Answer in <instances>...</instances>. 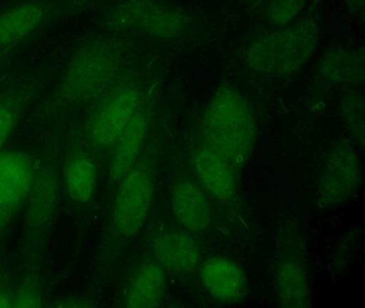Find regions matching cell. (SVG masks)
I'll use <instances>...</instances> for the list:
<instances>
[{
	"label": "cell",
	"mask_w": 365,
	"mask_h": 308,
	"mask_svg": "<svg viewBox=\"0 0 365 308\" xmlns=\"http://www.w3.org/2000/svg\"><path fill=\"white\" fill-rule=\"evenodd\" d=\"M125 36L99 28L78 41L55 87V106H91L103 94L120 76Z\"/></svg>",
	"instance_id": "1"
},
{
	"label": "cell",
	"mask_w": 365,
	"mask_h": 308,
	"mask_svg": "<svg viewBox=\"0 0 365 308\" xmlns=\"http://www.w3.org/2000/svg\"><path fill=\"white\" fill-rule=\"evenodd\" d=\"M207 147L222 156L235 170L251 158L257 137L255 115L245 96L230 87L215 92L200 124Z\"/></svg>",
	"instance_id": "2"
},
{
	"label": "cell",
	"mask_w": 365,
	"mask_h": 308,
	"mask_svg": "<svg viewBox=\"0 0 365 308\" xmlns=\"http://www.w3.org/2000/svg\"><path fill=\"white\" fill-rule=\"evenodd\" d=\"M104 0H7L0 4V51L24 48L63 21Z\"/></svg>",
	"instance_id": "3"
},
{
	"label": "cell",
	"mask_w": 365,
	"mask_h": 308,
	"mask_svg": "<svg viewBox=\"0 0 365 308\" xmlns=\"http://www.w3.org/2000/svg\"><path fill=\"white\" fill-rule=\"evenodd\" d=\"M320 27L313 17L297 19L254 41L245 53V62L264 76H287L301 70L315 53Z\"/></svg>",
	"instance_id": "4"
},
{
	"label": "cell",
	"mask_w": 365,
	"mask_h": 308,
	"mask_svg": "<svg viewBox=\"0 0 365 308\" xmlns=\"http://www.w3.org/2000/svg\"><path fill=\"white\" fill-rule=\"evenodd\" d=\"M144 102L140 85L120 74L89 106L83 125L89 147L99 152L110 150Z\"/></svg>",
	"instance_id": "5"
},
{
	"label": "cell",
	"mask_w": 365,
	"mask_h": 308,
	"mask_svg": "<svg viewBox=\"0 0 365 308\" xmlns=\"http://www.w3.org/2000/svg\"><path fill=\"white\" fill-rule=\"evenodd\" d=\"M101 29L119 34H140L155 40H177L187 34L190 21L158 0H120L108 6Z\"/></svg>",
	"instance_id": "6"
},
{
	"label": "cell",
	"mask_w": 365,
	"mask_h": 308,
	"mask_svg": "<svg viewBox=\"0 0 365 308\" xmlns=\"http://www.w3.org/2000/svg\"><path fill=\"white\" fill-rule=\"evenodd\" d=\"M112 209L115 232L132 237L142 230L153 199V178L144 163H136L118 182Z\"/></svg>",
	"instance_id": "7"
},
{
	"label": "cell",
	"mask_w": 365,
	"mask_h": 308,
	"mask_svg": "<svg viewBox=\"0 0 365 308\" xmlns=\"http://www.w3.org/2000/svg\"><path fill=\"white\" fill-rule=\"evenodd\" d=\"M361 179L358 152L349 143H339L327 155L318 183V200L327 207L343 205L356 194Z\"/></svg>",
	"instance_id": "8"
},
{
	"label": "cell",
	"mask_w": 365,
	"mask_h": 308,
	"mask_svg": "<svg viewBox=\"0 0 365 308\" xmlns=\"http://www.w3.org/2000/svg\"><path fill=\"white\" fill-rule=\"evenodd\" d=\"M61 178L52 162L42 163L35 170L26 200V232L35 247L48 230L58 205Z\"/></svg>",
	"instance_id": "9"
},
{
	"label": "cell",
	"mask_w": 365,
	"mask_h": 308,
	"mask_svg": "<svg viewBox=\"0 0 365 308\" xmlns=\"http://www.w3.org/2000/svg\"><path fill=\"white\" fill-rule=\"evenodd\" d=\"M35 163L21 150L0 151V207L18 213L35 175Z\"/></svg>",
	"instance_id": "10"
},
{
	"label": "cell",
	"mask_w": 365,
	"mask_h": 308,
	"mask_svg": "<svg viewBox=\"0 0 365 308\" xmlns=\"http://www.w3.org/2000/svg\"><path fill=\"white\" fill-rule=\"evenodd\" d=\"M148 125V109L146 107V102H144L110 148L108 164V178L110 183H118L127 175L128 171L138 163L144 147Z\"/></svg>",
	"instance_id": "11"
},
{
	"label": "cell",
	"mask_w": 365,
	"mask_h": 308,
	"mask_svg": "<svg viewBox=\"0 0 365 308\" xmlns=\"http://www.w3.org/2000/svg\"><path fill=\"white\" fill-rule=\"evenodd\" d=\"M200 279L217 301L225 304L239 303L247 293V276L230 259L213 257L202 263Z\"/></svg>",
	"instance_id": "12"
},
{
	"label": "cell",
	"mask_w": 365,
	"mask_h": 308,
	"mask_svg": "<svg viewBox=\"0 0 365 308\" xmlns=\"http://www.w3.org/2000/svg\"><path fill=\"white\" fill-rule=\"evenodd\" d=\"M365 56L362 47H331L317 63V73L324 81L344 87H358L364 81Z\"/></svg>",
	"instance_id": "13"
},
{
	"label": "cell",
	"mask_w": 365,
	"mask_h": 308,
	"mask_svg": "<svg viewBox=\"0 0 365 308\" xmlns=\"http://www.w3.org/2000/svg\"><path fill=\"white\" fill-rule=\"evenodd\" d=\"M192 164L205 190L220 200H230L237 192V171L207 145L197 148Z\"/></svg>",
	"instance_id": "14"
},
{
	"label": "cell",
	"mask_w": 365,
	"mask_h": 308,
	"mask_svg": "<svg viewBox=\"0 0 365 308\" xmlns=\"http://www.w3.org/2000/svg\"><path fill=\"white\" fill-rule=\"evenodd\" d=\"M172 207L181 226L192 232L206 230L212 220V211L206 194L191 180H181L175 184Z\"/></svg>",
	"instance_id": "15"
},
{
	"label": "cell",
	"mask_w": 365,
	"mask_h": 308,
	"mask_svg": "<svg viewBox=\"0 0 365 308\" xmlns=\"http://www.w3.org/2000/svg\"><path fill=\"white\" fill-rule=\"evenodd\" d=\"M153 256L162 267L178 273L194 271L200 263V250L194 240L182 231L158 233L151 243Z\"/></svg>",
	"instance_id": "16"
},
{
	"label": "cell",
	"mask_w": 365,
	"mask_h": 308,
	"mask_svg": "<svg viewBox=\"0 0 365 308\" xmlns=\"http://www.w3.org/2000/svg\"><path fill=\"white\" fill-rule=\"evenodd\" d=\"M98 169L93 156L83 148H72L63 160V184L68 197L87 205L96 194Z\"/></svg>",
	"instance_id": "17"
},
{
	"label": "cell",
	"mask_w": 365,
	"mask_h": 308,
	"mask_svg": "<svg viewBox=\"0 0 365 308\" xmlns=\"http://www.w3.org/2000/svg\"><path fill=\"white\" fill-rule=\"evenodd\" d=\"M43 77V73H39L16 87L0 90V151H3L27 107L37 96Z\"/></svg>",
	"instance_id": "18"
},
{
	"label": "cell",
	"mask_w": 365,
	"mask_h": 308,
	"mask_svg": "<svg viewBox=\"0 0 365 308\" xmlns=\"http://www.w3.org/2000/svg\"><path fill=\"white\" fill-rule=\"evenodd\" d=\"M165 287L163 267L153 261L145 262L130 280L123 293V305L128 308L158 307L163 301Z\"/></svg>",
	"instance_id": "19"
},
{
	"label": "cell",
	"mask_w": 365,
	"mask_h": 308,
	"mask_svg": "<svg viewBox=\"0 0 365 308\" xmlns=\"http://www.w3.org/2000/svg\"><path fill=\"white\" fill-rule=\"evenodd\" d=\"M274 284L277 301L283 307L304 308L311 305L307 274L296 260L286 259L277 265Z\"/></svg>",
	"instance_id": "20"
},
{
	"label": "cell",
	"mask_w": 365,
	"mask_h": 308,
	"mask_svg": "<svg viewBox=\"0 0 365 308\" xmlns=\"http://www.w3.org/2000/svg\"><path fill=\"white\" fill-rule=\"evenodd\" d=\"M309 0H256L262 19L274 27L289 25L298 19Z\"/></svg>",
	"instance_id": "21"
},
{
	"label": "cell",
	"mask_w": 365,
	"mask_h": 308,
	"mask_svg": "<svg viewBox=\"0 0 365 308\" xmlns=\"http://www.w3.org/2000/svg\"><path fill=\"white\" fill-rule=\"evenodd\" d=\"M341 117L346 128L361 148L364 145V98L358 92H348L341 101Z\"/></svg>",
	"instance_id": "22"
},
{
	"label": "cell",
	"mask_w": 365,
	"mask_h": 308,
	"mask_svg": "<svg viewBox=\"0 0 365 308\" xmlns=\"http://www.w3.org/2000/svg\"><path fill=\"white\" fill-rule=\"evenodd\" d=\"M43 293L35 278H26L12 291V307H42Z\"/></svg>",
	"instance_id": "23"
},
{
	"label": "cell",
	"mask_w": 365,
	"mask_h": 308,
	"mask_svg": "<svg viewBox=\"0 0 365 308\" xmlns=\"http://www.w3.org/2000/svg\"><path fill=\"white\" fill-rule=\"evenodd\" d=\"M346 8L354 16L360 17L361 19L364 16V0H343Z\"/></svg>",
	"instance_id": "24"
},
{
	"label": "cell",
	"mask_w": 365,
	"mask_h": 308,
	"mask_svg": "<svg viewBox=\"0 0 365 308\" xmlns=\"http://www.w3.org/2000/svg\"><path fill=\"white\" fill-rule=\"evenodd\" d=\"M16 214V212L11 211V210L0 207V235L7 229Z\"/></svg>",
	"instance_id": "25"
},
{
	"label": "cell",
	"mask_w": 365,
	"mask_h": 308,
	"mask_svg": "<svg viewBox=\"0 0 365 308\" xmlns=\"http://www.w3.org/2000/svg\"><path fill=\"white\" fill-rule=\"evenodd\" d=\"M12 307V291L0 282V308Z\"/></svg>",
	"instance_id": "26"
},
{
	"label": "cell",
	"mask_w": 365,
	"mask_h": 308,
	"mask_svg": "<svg viewBox=\"0 0 365 308\" xmlns=\"http://www.w3.org/2000/svg\"><path fill=\"white\" fill-rule=\"evenodd\" d=\"M54 306H57V307L80 308L88 307V306H91V304L87 303V302L83 301V299H63V301H61L58 302V303L54 304Z\"/></svg>",
	"instance_id": "27"
},
{
	"label": "cell",
	"mask_w": 365,
	"mask_h": 308,
	"mask_svg": "<svg viewBox=\"0 0 365 308\" xmlns=\"http://www.w3.org/2000/svg\"><path fill=\"white\" fill-rule=\"evenodd\" d=\"M24 48L7 49V51H0V66L5 63L8 60L12 59L16 53H20Z\"/></svg>",
	"instance_id": "28"
}]
</instances>
